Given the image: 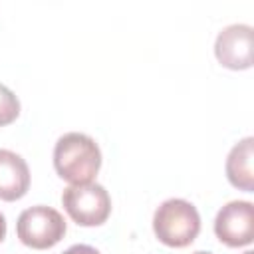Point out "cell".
Returning a JSON list of instances; mask_svg holds the SVG:
<instances>
[{
  "label": "cell",
  "mask_w": 254,
  "mask_h": 254,
  "mask_svg": "<svg viewBox=\"0 0 254 254\" xmlns=\"http://www.w3.org/2000/svg\"><path fill=\"white\" fill-rule=\"evenodd\" d=\"M244 254H254V252H250V250H248V252H244Z\"/></svg>",
  "instance_id": "obj_13"
},
{
  "label": "cell",
  "mask_w": 254,
  "mask_h": 254,
  "mask_svg": "<svg viewBox=\"0 0 254 254\" xmlns=\"http://www.w3.org/2000/svg\"><path fill=\"white\" fill-rule=\"evenodd\" d=\"M192 254H212V252H204V250H196V252H192Z\"/></svg>",
  "instance_id": "obj_12"
},
{
  "label": "cell",
  "mask_w": 254,
  "mask_h": 254,
  "mask_svg": "<svg viewBox=\"0 0 254 254\" xmlns=\"http://www.w3.org/2000/svg\"><path fill=\"white\" fill-rule=\"evenodd\" d=\"M20 115V101L12 89L0 83V127L10 125Z\"/></svg>",
  "instance_id": "obj_9"
},
{
  "label": "cell",
  "mask_w": 254,
  "mask_h": 254,
  "mask_svg": "<svg viewBox=\"0 0 254 254\" xmlns=\"http://www.w3.org/2000/svg\"><path fill=\"white\" fill-rule=\"evenodd\" d=\"M62 254H99V250H95L93 246H87V244H75Z\"/></svg>",
  "instance_id": "obj_10"
},
{
  "label": "cell",
  "mask_w": 254,
  "mask_h": 254,
  "mask_svg": "<svg viewBox=\"0 0 254 254\" xmlns=\"http://www.w3.org/2000/svg\"><path fill=\"white\" fill-rule=\"evenodd\" d=\"M153 232L165 246L185 248L200 232L198 210L185 198H169L153 214Z\"/></svg>",
  "instance_id": "obj_2"
},
{
  "label": "cell",
  "mask_w": 254,
  "mask_h": 254,
  "mask_svg": "<svg viewBox=\"0 0 254 254\" xmlns=\"http://www.w3.org/2000/svg\"><path fill=\"white\" fill-rule=\"evenodd\" d=\"M4 236H6V220H4V214L0 212V242L4 240Z\"/></svg>",
  "instance_id": "obj_11"
},
{
  "label": "cell",
  "mask_w": 254,
  "mask_h": 254,
  "mask_svg": "<svg viewBox=\"0 0 254 254\" xmlns=\"http://www.w3.org/2000/svg\"><path fill=\"white\" fill-rule=\"evenodd\" d=\"M30 189L28 163L14 151L0 149V200L22 198Z\"/></svg>",
  "instance_id": "obj_7"
},
{
  "label": "cell",
  "mask_w": 254,
  "mask_h": 254,
  "mask_svg": "<svg viewBox=\"0 0 254 254\" xmlns=\"http://www.w3.org/2000/svg\"><path fill=\"white\" fill-rule=\"evenodd\" d=\"M62 204L79 226H99L111 214V196L97 183L69 185L62 192Z\"/></svg>",
  "instance_id": "obj_3"
},
{
  "label": "cell",
  "mask_w": 254,
  "mask_h": 254,
  "mask_svg": "<svg viewBox=\"0 0 254 254\" xmlns=\"http://www.w3.org/2000/svg\"><path fill=\"white\" fill-rule=\"evenodd\" d=\"M101 167V151L85 133H65L54 147V169L71 185L93 183Z\"/></svg>",
  "instance_id": "obj_1"
},
{
  "label": "cell",
  "mask_w": 254,
  "mask_h": 254,
  "mask_svg": "<svg viewBox=\"0 0 254 254\" xmlns=\"http://www.w3.org/2000/svg\"><path fill=\"white\" fill-rule=\"evenodd\" d=\"M254 139L246 137L236 143L226 157V177L232 187L252 192L254 190Z\"/></svg>",
  "instance_id": "obj_8"
},
{
  "label": "cell",
  "mask_w": 254,
  "mask_h": 254,
  "mask_svg": "<svg viewBox=\"0 0 254 254\" xmlns=\"http://www.w3.org/2000/svg\"><path fill=\"white\" fill-rule=\"evenodd\" d=\"M214 56L228 69H248L252 65V28L248 24H230L220 30Z\"/></svg>",
  "instance_id": "obj_6"
},
{
  "label": "cell",
  "mask_w": 254,
  "mask_h": 254,
  "mask_svg": "<svg viewBox=\"0 0 254 254\" xmlns=\"http://www.w3.org/2000/svg\"><path fill=\"white\" fill-rule=\"evenodd\" d=\"M214 234L230 248L248 246L254 240V204L248 200L224 204L214 218Z\"/></svg>",
  "instance_id": "obj_5"
},
{
  "label": "cell",
  "mask_w": 254,
  "mask_h": 254,
  "mask_svg": "<svg viewBox=\"0 0 254 254\" xmlns=\"http://www.w3.org/2000/svg\"><path fill=\"white\" fill-rule=\"evenodd\" d=\"M16 232L22 244L34 250H46L64 238L65 220L56 208L36 204L22 210L16 222Z\"/></svg>",
  "instance_id": "obj_4"
}]
</instances>
